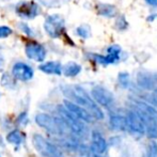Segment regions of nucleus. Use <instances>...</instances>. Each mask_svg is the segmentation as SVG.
<instances>
[{
  "label": "nucleus",
  "instance_id": "f257e3e1",
  "mask_svg": "<svg viewBox=\"0 0 157 157\" xmlns=\"http://www.w3.org/2000/svg\"><path fill=\"white\" fill-rule=\"evenodd\" d=\"M63 94L67 97V99L78 104L79 106L86 108L91 113L95 120H103L105 118L103 110L94 101L92 96L80 86H64L62 87Z\"/></svg>",
  "mask_w": 157,
  "mask_h": 157
},
{
  "label": "nucleus",
  "instance_id": "f03ea898",
  "mask_svg": "<svg viewBox=\"0 0 157 157\" xmlns=\"http://www.w3.org/2000/svg\"><path fill=\"white\" fill-rule=\"evenodd\" d=\"M35 122L41 128L55 136H63L68 130L67 126L61 117H54L42 112L35 116Z\"/></svg>",
  "mask_w": 157,
  "mask_h": 157
},
{
  "label": "nucleus",
  "instance_id": "7ed1b4c3",
  "mask_svg": "<svg viewBox=\"0 0 157 157\" xmlns=\"http://www.w3.org/2000/svg\"><path fill=\"white\" fill-rule=\"evenodd\" d=\"M32 144L34 149L43 157H63V153L55 143L48 140L41 134L32 136Z\"/></svg>",
  "mask_w": 157,
  "mask_h": 157
},
{
  "label": "nucleus",
  "instance_id": "20e7f679",
  "mask_svg": "<svg viewBox=\"0 0 157 157\" xmlns=\"http://www.w3.org/2000/svg\"><path fill=\"white\" fill-rule=\"evenodd\" d=\"M57 110H58L59 114L63 119V121L65 122V124L71 132H73V134L78 137L87 136V126L83 124L82 121L79 120L78 118H76L73 113H71L63 105H59L57 107Z\"/></svg>",
  "mask_w": 157,
  "mask_h": 157
},
{
  "label": "nucleus",
  "instance_id": "39448f33",
  "mask_svg": "<svg viewBox=\"0 0 157 157\" xmlns=\"http://www.w3.org/2000/svg\"><path fill=\"white\" fill-rule=\"evenodd\" d=\"M122 48L118 44H112L108 46L106 49L105 55H98V54H89V57L92 61L95 63L101 64V65L107 66L111 64H116L122 59Z\"/></svg>",
  "mask_w": 157,
  "mask_h": 157
},
{
  "label": "nucleus",
  "instance_id": "423d86ee",
  "mask_svg": "<svg viewBox=\"0 0 157 157\" xmlns=\"http://www.w3.org/2000/svg\"><path fill=\"white\" fill-rule=\"evenodd\" d=\"M92 98L98 106H101L107 109H112V107L116 104V98L112 92L106 89L103 86H95L91 90Z\"/></svg>",
  "mask_w": 157,
  "mask_h": 157
},
{
  "label": "nucleus",
  "instance_id": "0eeeda50",
  "mask_svg": "<svg viewBox=\"0 0 157 157\" xmlns=\"http://www.w3.org/2000/svg\"><path fill=\"white\" fill-rule=\"evenodd\" d=\"M44 29L50 37H60L64 34V19L58 14H52L46 18L44 23Z\"/></svg>",
  "mask_w": 157,
  "mask_h": 157
},
{
  "label": "nucleus",
  "instance_id": "6e6552de",
  "mask_svg": "<svg viewBox=\"0 0 157 157\" xmlns=\"http://www.w3.org/2000/svg\"><path fill=\"white\" fill-rule=\"evenodd\" d=\"M126 122H127V130L132 135L137 137H142L145 134V126L139 114L134 109L126 112Z\"/></svg>",
  "mask_w": 157,
  "mask_h": 157
},
{
  "label": "nucleus",
  "instance_id": "1a4fd4ad",
  "mask_svg": "<svg viewBox=\"0 0 157 157\" xmlns=\"http://www.w3.org/2000/svg\"><path fill=\"white\" fill-rule=\"evenodd\" d=\"M15 12L23 19H33L40 14V6L34 1H21L16 4Z\"/></svg>",
  "mask_w": 157,
  "mask_h": 157
},
{
  "label": "nucleus",
  "instance_id": "9d476101",
  "mask_svg": "<svg viewBox=\"0 0 157 157\" xmlns=\"http://www.w3.org/2000/svg\"><path fill=\"white\" fill-rule=\"evenodd\" d=\"M62 105L71 112V113H73L76 118H78L79 120H81L82 122H86V123L93 122L94 119H93V117L91 116V113H90L86 108L79 106L78 104L74 103V101H70V99H64Z\"/></svg>",
  "mask_w": 157,
  "mask_h": 157
},
{
  "label": "nucleus",
  "instance_id": "9b49d317",
  "mask_svg": "<svg viewBox=\"0 0 157 157\" xmlns=\"http://www.w3.org/2000/svg\"><path fill=\"white\" fill-rule=\"evenodd\" d=\"M12 76L16 80L29 81L34 76V71L29 64L25 62H16L12 67Z\"/></svg>",
  "mask_w": 157,
  "mask_h": 157
},
{
  "label": "nucleus",
  "instance_id": "f8f14e48",
  "mask_svg": "<svg viewBox=\"0 0 157 157\" xmlns=\"http://www.w3.org/2000/svg\"><path fill=\"white\" fill-rule=\"evenodd\" d=\"M25 54L30 60L36 61V62H44L46 58L45 47L36 42H31L26 45Z\"/></svg>",
  "mask_w": 157,
  "mask_h": 157
},
{
  "label": "nucleus",
  "instance_id": "ddd939ff",
  "mask_svg": "<svg viewBox=\"0 0 157 157\" xmlns=\"http://www.w3.org/2000/svg\"><path fill=\"white\" fill-rule=\"evenodd\" d=\"M137 85L140 89L147 90V91H153L157 85L156 76L149 72H139L137 74Z\"/></svg>",
  "mask_w": 157,
  "mask_h": 157
},
{
  "label": "nucleus",
  "instance_id": "4468645a",
  "mask_svg": "<svg viewBox=\"0 0 157 157\" xmlns=\"http://www.w3.org/2000/svg\"><path fill=\"white\" fill-rule=\"evenodd\" d=\"M91 151L93 152L94 154H101L105 153L107 151V141L104 138V136L97 130H93L91 134Z\"/></svg>",
  "mask_w": 157,
  "mask_h": 157
},
{
  "label": "nucleus",
  "instance_id": "2eb2a0df",
  "mask_svg": "<svg viewBox=\"0 0 157 157\" xmlns=\"http://www.w3.org/2000/svg\"><path fill=\"white\" fill-rule=\"evenodd\" d=\"M109 124L110 127L116 132H125L127 130V122L126 116H122L117 112H110L109 114Z\"/></svg>",
  "mask_w": 157,
  "mask_h": 157
},
{
  "label": "nucleus",
  "instance_id": "dca6fc26",
  "mask_svg": "<svg viewBox=\"0 0 157 157\" xmlns=\"http://www.w3.org/2000/svg\"><path fill=\"white\" fill-rule=\"evenodd\" d=\"M97 14L105 18H114L118 15V9L116 6L106 2H98L95 6Z\"/></svg>",
  "mask_w": 157,
  "mask_h": 157
},
{
  "label": "nucleus",
  "instance_id": "f3484780",
  "mask_svg": "<svg viewBox=\"0 0 157 157\" xmlns=\"http://www.w3.org/2000/svg\"><path fill=\"white\" fill-rule=\"evenodd\" d=\"M132 104H134V108L140 110L141 112L145 113L147 117H150L157 122V109L154 106L144 101H141V99H132Z\"/></svg>",
  "mask_w": 157,
  "mask_h": 157
},
{
  "label": "nucleus",
  "instance_id": "a211bd4d",
  "mask_svg": "<svg viewBox=\"0 0 157 157\" xmlns=\"http://www.w3.org/2000/svg\"><path fill=\"white\" fill-rule=\"evenodd\" d=\"M39 70L47 75H57V76H60L62 74V65L58 61H48V62L42 63L39 66Z\"/></svg>",
  "mask_w": 157,
  "mask_h": 157
},
{
  "label": "nucleus",
  "instance_id": "6ab92c4d",
  "mask_svg": "<svg viewBox=\"0 0 157 157\" xmlns=\"http://www.w3.org/2000/svg\"><path fill=\"white\" fill-rule=\"evenodd\" d=\"M81 70H82V67L80 64L74 62V61H70L62 66V74L65 77L73 78V77H76L77 75L80 74Z\"/></svg>",
  "mask_w": 157,
  "mask_h": 157
},
{
  "label": "nucleus",
  "instance_id": "aec40b11",
  "mask_svg": "<svg viewBox=\"0 0 157 157\" xmlns=\"http://www.w3.org/2000/svg\"><path fill=\"white\" fill-rule=\"evenodd\" d=\"M6 141L11 144L19 147L25 141V136L19 129H13L6 135Z\"/></svg>",
  "mask_w": 157,
  "mask_h": 157
},
{
  "label": "nucleus",
  "instance_id": "412c9836",
  "mask_svg": "<svg viewBox=\"0 0 157 157\" xmlns=\"http://www.w3.org/2000/svg\"><path fill=\"white\" fill-rule=\"evenodd\" d=\"M118 83L122 89H128L132 85L130 80V75L127 72H121L118 75Z\"/></svg>",
  "mask_w": 157,
  "mask_h": 157
},
{
  "label": "nucleus",
  "instance_id": "4be33fe9",
  "mask_svg": "<svg viewBox=\"0 0 157 157\" xmlns=\"http://www.w3.org/2000/svg\"><path fill=\"white\" fill-rule=\"evenodd\" d=\"M76 33L79 37H82V39H89L91 36V28L88 25H81L79 27H77Z\"/></svg>",
  "mask_w": 157,
  "mask_h": 157
},
{
  "label": "nucleus",
  "instance_id": "5701e85b",
  "mask_svg": "<svg viewBox=\"0 0 157 157\" xmlns=\"http://www.w3.org/2000/svg\"><path fill=\"white\" fill-rule=\"evenodd\" d=\"M114 27H116V29L118 30V31H124V30L127 29L128 23H127V21H126V17L123 16V15H120V16L117 17Z\"/></svg>",
  "mask_w": 157,
  "mask_h": 157
},
{
  "label": "nucleus",
  "instance_id": "b1692460",
  "mask_svg": "<svg viewBox=\"0 0 157 157\" xmlns=\"http://www.w3.org/2000/svg\"><path fill=\"white\" fill-rule=\"evenodd\" d=\"M13 33L12 28L9 26H0V39H6L9 37Z\"/></svg>",
  "mask_w": 157,
  "mask_h": 157
},
{
  "label": "nucleus",
  "instance_id": "393cba45",
  "mask_svg": "<svg viewBox=\"0 0 157 157\" xmlns=\"http://www.w3.org/2000/svg\"><path fill=\"white\" fill-rule=\"evenodd\" d=\"M18 27H19V29H21V31L25 33L26 35H29V36H32V34H33L32 29H31V28H30L29 26H28L26 23H19V24H18Z\"/></svg>",
  "mask_w": 157,
  "mask_h": 157
},
{
  "label": "nucleus",
  "instance_id": "a878e982",
  "mask_svg": "<svg viewBox=\"0 0 157 157\" xmlns=\"http://www.w3.org/2000/svg\"><path fill=\"white\" fill-rule=\"evenodd\" d=\"M150 154L151 157H157V143L152 142L150 145Z\"/></svg>",
  "mask_w": 157,
  "mask_h": 157
},
{
  "label": "nucleus",
  "instance_id": "bb28decb",
  "mask_svg": "<svg viewBox=\"0 0 157 157\" xmlns=\"http://www.w3.org/2000/svg\"><path fill=\"white\" fill-rule=\"evenodd\" d=\"M27 120H28V113L27 112H21V113L19 114L18 119H17V122H18L19 124H23V123L25 124Z\"/></svg>",
  "mask_w": 157,
  "mask_h": 157
},
{
  "label": "nucleus",
  "instance_id": "cd10ccee",
  "mask_svg": "<svg viewBox=\"0 0 157 157\" xmlns=\"http://www.w3.org/2000/svg\"><path fill=\"white\" fill-rule=\"evenodd\" d=\"M147 21H157V13H154V14L149 15V16H147Z\"/></svg>",
  "mask_w": 157,
  "mask_h": 157
},
{
  "label": "nucleus",
  "instance_id": "c85d7f7f",
  "mask_svg": "<svg viewBox=\"0 0 157 157\" xmlns=\"http://www.w3.org/2000/svg\"><path fill=\"white\" fill-rule=\"evenodd\" d=\"M145 2L151 6H157V0H145Z\"/></svg>",
  "mask_w": 157,
  "mask_h": 157
},
{
  "label": "nucleus",
  "instance_id": "c756f323",
  "mask_svg": "<svg viewBox=\"0 0 157 157\" xmlns=\"http://www.w3.org/2000/svg\"><path fill=\"white\" fill-rule=\"evenodd\" d=\"M1 63H2V61H1V59H0V66H1Z\"/></svg>",
  "mask_w": 157,
  "mask_h": 157
},
{
  "label": "nucleus",
  "instance_id": "7c9ffc66",
  "mask_svg": "<svg viewBox=\"0 0 157 157\" xmlns=\"http://www.w3.org/2000/svg\"><path fill=\"white\" fill-rule=\"evenodd\" d=\"M0 157H1V156H0Z\"/></svg>",
  "mask_w": 157,
  "mask_h": 157
}]
</instances>
